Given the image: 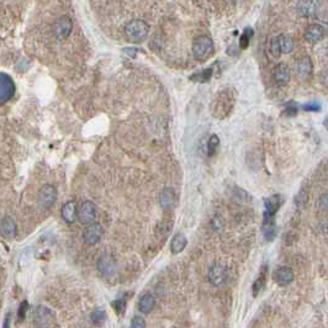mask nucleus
<instances>
[{
  "instance_id": "obj_25",
  "label": "nucleus",
  "mask_w": 328,
  "mask_h": 328,
  "mask_svg": "<svg viewBox=\"0 0 328 328\" xmlns=\"http://www.w3.org/2000/svg\"><path fill=\"white\" fill-rule=\"evenodd\" d=\"M263 233H264V237L268 241L274 240L275 236H276V227H275L274 221L263 224Z\"/></svg>"
},
{
  "instance_id": "obj_38",
  "label": "nucleus",
  "mask_w": 328,
  "mask_h": 328,
  "mask_svg": "<svg viewBox=\"0 0 328 328\" xmlns=\"http://www.w3.org/2000/svg\"><path fill=\"white\" fill-rule=\"evenodd\" d=\"M325 126L328 128V118L325 120Z\"/></svg>"
},
{
  "instance_id": "obj_24",
  "label": "nucleus",
  "mask_w": 328,
  "mask_h": 328,
  "mask_svg": "<svg viewBox=\"0 0 328 328\" xmlns=\"http://www.w3.org/2000/svg\"><path fill=\"white\" fill-rule=\"evenodd\" d=\"M211 77H212V69L208 68V69H204L203 72L195 73L194 75L190 77V79L195 80V82H199V83H206Z\"/></svg>"
},
{
  "instance_id": "obj_23",
  "label": "nucleus",
  "mask_w": 328,
  "mask_h": 328,
  "mask_svg": "<svg viewBox=\"0 0 328 328\" xmlns=\"http://www.w3.org/2000/svg\"><path fill=\"white\" fill-rule=\"evenodd\" d=\"M279 42H280L281 53H290L293 50V41L290 36L280 35L279 36Z\"/></svg>"
},
{
  "instance_id": "obj_27",
  "label": "nucleus",
  "mask_w": 328,
  "mask_h": 328,
  "mask_svg": "<svg viewBox=\"0 0 328 328\" xmlns=\"http://www.w3.org/2000/svg\"><path fill=\"white\" fill-rule=\"evenodd\" d=\"M220 143V138L217 135H212V136L208 138L207 142V153L208 155H214L215 152H216L217 147H219Z\"/></svg>"
},
{
  "instance_id": "obj_30",
  "label": "nucleus",
  "mask_w": 328,
  "mask_h": 328,
  "mask_svg": "<svg viewBox=\"0 0 328 328\" xmlns=\"http://www.w3.org/2000/svg\"><path fill=\"white\" fill-rule=\"evenodd\" d=\"M112 307H114L115 312H116V315H123L126 311V300L123 299H120V300H116V301L112 302Z\"/></svg>"
},
{
  "instance_id": "obj_34",
  "label": "nucleus",
  "mask_w": 328,
  "mask_h": 328,
  "mask_svg": "<svg viewBox=\"0 0 328 328\" xmlns=\"http://www.w3.org/2000/svg\"><path fill=\"white\" fill-rule=\"evenodd\" d=\"M320 206L323 210H327L328 208V192L323 194L320 198Z\"/></svg>"
},
{
  "instance_id": "obj_10",
  "label": "nucleus",
  "mask_w": 328,
  "mask_h": 328,
  "mask_svg": "<svg viewBox=\"0 0 328 328\" xmlns=\"http://www.w3.org/2000/svg\"><path fill=\"white\" fill-rule=\"evenodd\" d=\"M103 227L99 224H90L83 232V240L84 242L88 244H95L100 241L103 236Z\"/></svg>"
},
{
  "instance_id": "obj_31",
  "label": "nucleus",
  "mask_w": 328,
  "mask_h": 328,
  "mask_svg": "<svg viewBox=\"0 0 328 328\" xmlns=\"http://www.w3.org/2000/svg\"><path fill=\"white\" fill-rule=\"evenodd\" d=\"M29 310H30V305H29V302L26 301V300L20 304L19 312H17V320H19V322H22V321L25 320V317H26V313H27V311H29Z\"/></svg>"
},
{
  "instance_id": "obj_20",
  "label": "nucleus",
  "mask_w": 328,
  "mask_h": 328,
  "mask_svg": "<svg viewBox=\"0 0 328 328\" xmlns=\"http://www.w3.org/2000/svg\"><path fill=\"white\" fill-rule=\"evenodd\" d=\"M188 245V238L183 233H176L171 243V251L173 254L182 253Z\"/></svg>"
},
{
  "instance_id": "obj_33",
  "label": "nucleus",
  "mask_w": 328,
  "mask_h": 328,
  "mask_svg": "<svg viewBox=\"0 0 328 328\" xmlns=\"http://www.w3.org/2000/svg\"><path fill=\"white\" fill-rule=\"evenodd\" d=\"M302 109H304L305 111H318L321 107H320V105L317 104V103H309V104L304 105V106H302Z\"/></svg>"
},
{
  "instance_id": "obj_2",
  "label": "nucleus",
  "mask_w": 328,
  "mask_h": 328,
  "mask_svg": "<svg viewBox=\"0 0 328 328\" xmlns=\"http://www.w3.org/2000/svg\"><path fill=\"white\" fill-rule=\"evenodd\" d=\"M125 35L131 42H142L148 35V25L143 20H132L126 25Z\"/></svg>"
},
{
  "instance_id": "obj_3",
  "label": "nucleus",
  "mask_w": 328,
  "mask_h": 328,
  "mask_svg": "<svg viewBox=\"0 0 328 328\" xmlns=\"http://www.w3.org/2000/svg\"><path fill=\"white\" fill-rule=\"evenodd\" d=\"M57 200V190L53 185H43L38 192V205L42 208H50Z\"/></svg>"
},
{
  "instance_id": "obj_4",
  "label": "nucleus",
  "mask_w": 328,
  "mask_h": 328,
  "mask_svg": "<svg viewBox=\"0 0 328 328\" xmlns=\"http://www.w3.org/2000/svg\"><path fill=\"white\" fill-rule=\"evenodd\" d=\"M15 94V84L10 75L6 73L0 74V103H6L11 99Z\"/></svg>"
},
{
  "instance_id": "obj_8",
  "label": "nucleus",
  "mask_w": 328,
  "mask_h": 328,
  "mask_svg": "<svg viewBox=\"0 0 328 328\" xmlns=\"http://www.w3.org/2000/svg\"><path fill=\"white\" fill-rule=\"evenodd\" d=\"M281 206L280 195H273L269 199L265 200V211H264V224L274 221V216L276 215L277 210Z\"/></svg>"
},
{
  "instance_id": "obj_9",
  "label": "nucleus",
  "mask_w": 328,
  "mask_h": 328,
  "mask_svg": "<svg viewBox=\"0 0 328 328\" xmlns=\"http://www.w3.org/2000/svg\"><path fill=\"white\" fill-rule=\"evenodd\" d=\"M73 22L68 16H61L56 20L53 25V32L57 38H66L69 36L70 31H72Z\"/></svg>"
},
{
  "instance_id": "obj_37",
  "label": "nucleus",
  "mask_w": 328,
  "mask_h": 328,
  "mask_svg": "<svg viewBox=\"0 0 328 328\" xmlns=\"http://www.w3.org/2000/svg\"><path fill=\"white\" fill-rule=\"evenodd\" d=\"M11 317V313H8L5 317V323H4V328H8L9 327V320H10Z\"/></svg>"
},
{
  "instance_id": "obj_15",
  "label": "nucleus",
  "mask_w": 328,
  "mask_h": 328,
  "mask_svg": "<svg viewBox=\"0 0 328 328\" xmlns=\"http://www.w3.org/2000/svg\"><path fill=\"white\" fill-rule=\"evenodd\" d=\"M273 77H274L275 82H276L277 84L285 86V84H288L289 82H290L291 78L290 68H289L285 63L277 64L276 67L274 68V70H273Z\"/></svg>"
},
{
  "instance_id": "obj_35",
  "label": "nucleus",
  "mask_w": 328,
  "mask_h": 328,
  "mask_svg": "<svg viewBox=\"0 0 328 328\" xmlns=\"http://www.w3.org/2000/svg\"><path fill=\"white\" fill-rule=\"evenodd\" d=\"M286 112L289 115H295L297 112V105L295 104V102H290L288 104V109H286Z\"/></svg>"
},
{
  "instance_id": "obj_21",
  "label": "nucleus",
  "mask_w": 328,
  "mask_h": 328,
  "mask_svg": "<svg viewBox=\"0 0 328 328\" xmlns=\"http://www.w3.org/2000/svg\"><path fill=\"white\" fill-rule=\"evenodd\" d=\"M155 299L151 295V293H146L139 299L138 301V310L142 313H148L155 309Z\"/></svg>"
},
{
  "instance_id": "obj_12",
  "label": "nucleus",
  "mask_w": 328,
  "mask_h": 328,
  "mask_svg": "<svg viewBox=\"0 0 328 328\" xmlns=\"http://www.w3.org/2000/svg\"><path fill=\"white\" fill-rule=\"evenodd\" d=\"M0 232L1 236L6 240H13L17 235V227H16L15 221L11 219L10 216L3 217L1 222H0Z\"/></svg>"
},
{
  "instance_id": "obj_6",
  "label": "nucleus",
  "mask_w": 328,
  "mask_h": 328,
  "mask_svg": "<svg viewBox=\"0 0 328 328\" xmlns=\"http://www.w3.org/2000/svg\"><path fill=\"white\" fill-rule=\"evenodd\" d=\"M228 273H227L226 267L222 264H214L208 269V281L214 286H221L226 283Z\"/></svg>"
},
{
  "instance_id": "obj_32",
  "label": "nucleus",
  "mask_w": 328,
  "mask_h": 328,
  "mask_svg": "<svg viewBox=\"0 0 328 328\" xmlns=\"http://www.w3.org/2000/svg\"><path fill=\"white\" fill-rule=\"evenodd\" d=\"M131 327H132V328H143V327H146V322H144V320L142 317H138V316H136V317H134L132 322H131Z\"/></svg>"
},
{
  "instance_id": "obj_18",
  "label": "nucleus",
  "mask_w": 328,
  "mask_h": 328,
  "mask_svg": "<svg viewBox=\"0 0 328 328\" xmlns=\"http://www.w3.org/2000/svg\"><path fill=\"white\" fill-rule=\"evenodd\" d=\"M62 219L68 224H73L78 219V208L74 201H68L62 206Z\"/></svg>"
},
{
  "instance_id": "obj_22",
  "label": "nucleus",
  "mask_w": 328,
  "mask_h": 328,
  "mask_svg": "<svg viewBox=\"0 0 328 328\" xmlns=\"http://www.w3.org/2000/svg\"><path fill=\"white\" fill-rule=\"evenodd\" d=\"M265 281H267V274H265V267H264L261 269L258 279H257L253 284V296H258V293L264 289Z\"/></svg>"
},
{
  "instance_id": "obj_11",
  "label": "nucleus",
  "mask_w": 328,
  "mask_h": 328,
  "mask_svg": "<svg viewBox=\"0 0 328 328\" xmlns=\"http://www.w3.org/2000/svg\"><path fill=\"white\" fill-rule=\"evenodd\" d=\"M312 70L313 64L310 57H301L295 63V72H296L297 77L301 78V79L309 78L311 75V73H312Z\"/></svg>"
},
{
  "instance_id": "obj_13",
  "label": "nucleus",
  "mask_w": 328,
  "mask_h": 328,
  "mask_svg": "<svg viewBox=\"0 0 328 328\" xmlns=\"http://www.w3.org/2000/svg\"><path fill=\"white\" fill-rule=\"evenodd\" d=\"M273 279L276 284L280 286H286L293 280V273L291 268L289 267H280L277 268L273 274Z\"/></svg>"
},
{
  "instance_id": "obj_17",
  "label": "nucleus",
  "mask_w": 328,
  "mask_h": 328,
  "mask_svg": "<svg viewBox=\"0 0 328 328\" xmlns=\"http://www.w3.org/2000/svg\"><path fill=\"white\" fill-rule=\"evenodd\" d=\"M52 316H53V313L45 306H37L35 310V312H34V318H35L36 325L41 326V327L50 325Z\"/></svg>"
},
{
  "instance_id": "obj_5",
  "label": "nucleus",
  "mask_w": 328,
  "mask_h": 328,
  "mask_svg": "<svg viewBox=\"0 0 328 328\" xmlns=\"http://www.w3.org/2000/svg\"><path fill=\"white\" fill-rule=\"evenodd\" d=\"M96 217V207L91 201H84L78 207V220L80 224H90Z\"/></svg>"
},
{
  "instance_id": "obj_16",
  "label": "nucleus",
  "mask_w": 328,
  "mask_h": 328,
  "mask_svg": "<svg viewBox=\"0 0 328 328\" xmlns=\"http://www.w3.org/2000/svg\"><path fill=\"white\" fill-rule=\"evenodd\" d=\"M175 199L176 195L174 189L172 188H166V189H163L162 192L159 195V205L162 206V208L164 210H171L172 207L175 204Z\"/></svg>"
},
{
  "instance_id": "obj_14",
  "label": "nucleus",
  "mask_w": 328,
  "mask_h": 328,
  "mask_svg": "<svg viewBox=\"0 0 328 328\" xmlns=\"http://www.w3.org/2000/svg\"><path fill=\"white\" fill-rule=\"evenodd\" d=\"M304 37L310 43L318 42L325 37V29L318 24L309 25L304 34Z\"/></svg>"
},
{
  "instance_id": "obj_28",
  "label": "nucleus",
  "mask_w": 328,
  "mask_h": 328,
  "mask_svg": "<svg viewBox=\"0 0 328 328\" xmlns=\"http://www.w3.org/2000/svg\"><path fill=\"white\" fill-rule=\"evenodd\" d=\"M252 35H253V31H252L251 29H245V31L243 32V35L241 36L240 40V47L242 48V50H245V48L248 47Z\"/></svg>"
},
{
  "instance_id": "obj_1",
  "label": "nucleus",
  "mask_w": 328,
  "mask_h": 328,
  "mask_svg": "<svg viewBox=\"0 0 328 328\" xmlns=\"http://www.w3.org/2000/svg\"><path fill=\"white\" fill-rule=\"evenodd\" d=\"M214 41L208 36H199L192 42V54L198 61H206L214 53Z\"/></svg>"
},
{
  "instance_id": "obj_29",
  "label": "nucleus",
  "mask_w": 328,
  "mask_h": 328,
  "mask_svg": "<svg viewBox=\"0 0 328 328\" xmlns=\"http://www.w3.org/2000/svg\"><path fill=\"white\" fill-rule=\"evenodd\" d=\"M270 52L273 53L274 57H279L281 54V48H280V42H279V36H275L273 37V40L270 41Z\"/></svg>"
},
{
  "instance_id": "obj_26",
  "label": "nucleus",
  "mask_w": 328,
  "mask_h": 328,
  "mask_svg": "<svg viewBox=\"0 0 328 328\" xmlns=\"http://www.w3.org/2000/svg\"><path fill=\"white\" fill-rule=\"evenodd\" d=\"M90 318L91 322H94L95 325H100V323H103L106 320V312L103 309H96L91 312Z\"/></svg>"
},
{
  "instance_id": "obj_36",
  "label": "nucleus",
  "mask_w": 328,
  "mask_h": 328,
  "mask_svg": "<svg viewBox=\"0 0 328 328\" xmlns=\"http://www.w3.org/2000/svg\"><path fill=\"white\" fill-rule=\"evenodd\" d=\"M321 80H322L323 86H328V69H326L325 72L322 73V75H321Z\"/></svg>"
},
{
  "instance_id": "obj_19",
  "label": "nucleus",
  "mask_w": 328,
  "mask_h": 328,
  "mask_svg": "<svg viewBox=\"0 0 328 328\" xmlns=\"http://www.w3.org/2000/svg\"><path fill=\"white\" fill-rule=\"evenodd\" d=\"M98 270L103 276H112L115 273V263L109 256H103L98 261Z\"/></svg>"
},
{
  "instance_id": "obj_7",
  "label": "nucleus",
  "mask_w": 328,
  "mask_h": 328,
  "mask_svg": "<svg viewBox=\"0 0 328 328\" xmlns=\"http://www.w3.org/2000/svg\"><path fill=\"white\" fill-rule=\"evenodd\" d=\"M320 9V0H299L296 10L302 17H312Z\"/></svg>"
}]
</instances>
